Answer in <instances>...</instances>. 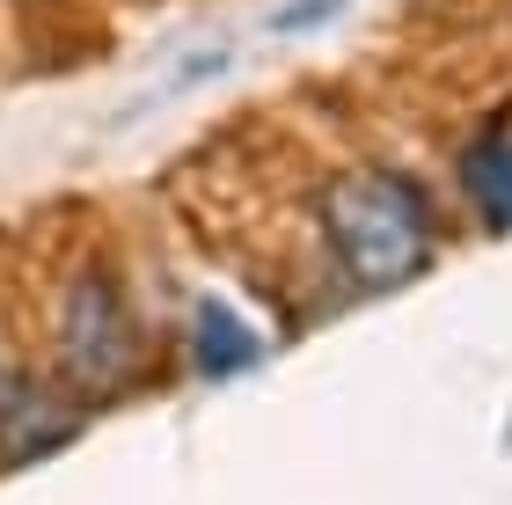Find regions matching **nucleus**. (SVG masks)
<instances>
[{
    "label": "nucleus",
    "instance_id": "f257e3e1",
    "mask_svg": "<svg viewBox=\"0 0 512 505\" xmlns=\"http://www.w3.org/2000/svg\"><path fill=\"white\" fill-rule=\"evenodd\" d=\"M315 220H322L337 279L352 293H395V286L425 279L432 257H439L432 191L410 169H388V162L337 169L315 198Z\"/></svg>",
    "mask_w": 512,
    "mask_h": 505
},
{
    "label": "nucleus",
    "instance_id": "423d86ee",
    "mask_svg": "<svg viewBox=\"0 0 512 505\" xmlns=\"http://www.w3.org/2000/svg\"><path fill=\"white\" fill-rule=\"evenodd\" d=\"M337 8H344V0H286V8L271 15V30H278V37H293V30H315V22H330Z\"/></svg>",
    "mask_w": 512,
    "mask_h": 505
},
{
    "label": "nucleus",
    "instance_id": "20e7f679",
    "mask_svg": "<svg viewBox=\"0 0 512 505\" xmlns=\"http://www.w3.org/2000/svg\"><path fill=\"white\" fill-rule=\"evenodd\" d=\"M461 191L483 213V227H512V118L483 125L461 154Z\"/></svg>",
    "mask_w": 512,
    "mask_h": 505
},
{
    "label": "nucleus",
    "instance_id": "7ed1b4c3",
    "mask_svg": "<svg viewBox=\"0 0 512 505\" xmlns=\"http://www.w3.org/2000/svg\"><path fill=\"white\" fill-rule=\"evenodd\" d=\"M81 432V403L37 366L0 359V469H30Z\"/></svg>",
    "mask_w": 512,
    "mask_h": 505
},
{
    "label": "nucleus",
    "instance_id": "f03ea898",
    "mask_svg": "<svg viewBox=\"0 0 512 505\" xmlns=\"http://www.w3.org/2000/svg\"><path fill=\"white\" fill-rule=\"evenodd\" d=\"M147 323H139L132 293L118 271L81 264L74 279L59 286L52 308V359H59V388L74 403H110L132 396L139 374H147Z\"/></svg>",
    "mask_w": 512,
    "mask_h": 505
},
{
    "label": "nucleus",
    "instance_id": "39448f33",
    "mask_svg": "<svg viewBox=\"0 0 512 505\" xmlns=\"http://www.w3.org/2000/svg\"><path fill=\"white\" fill-rule=\"evenodd\" d=\"M256 359H264V337H256L227 301H198L191 308V366L205 381H227V374H242Z\"/></svg>",
    "mask_w": 512,
    "mask_h": 505
}]
</instances>
